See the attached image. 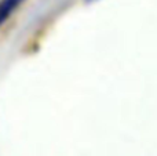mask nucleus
<instances>
[{
  "label": "nucleus",
  "instance_id": "f03ea898",
  "mask_svg": "<svg viewBox=\"0 0 157 156\" xmlns=\"http://www.w3.org/2000/svg\"><path fill=\"white\" fill-rule=\"evenodd\" d=\"M87 2H90V0H87Z\"/></svg>",
  "mask_w": 157,
  "mask_h": 156
},
{
  "label": "nucleus",
  "instance_id": "f257e3e1",
  "mask_svg": "<svg viewBox=\"0 0 157 156\" xmlns=\"http://www.w3.org/2000/svg\"><path fill=\"white\" fill-rule=\"evenodd\" d=\"M24 0H2L0 2V26L10 18V15L22 4Z\"/></svg>",
  "mask_w": 157,
  "mask_h": 156
}]
</instances>
